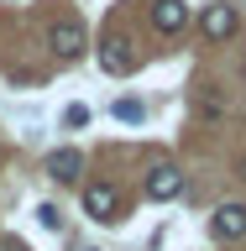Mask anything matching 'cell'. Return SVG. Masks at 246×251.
<instances>
[{
  "mask_svg": "<svg viewBox=\"0 0 246 251\" xmlns=\"http://www.w3.org/2000/svg\"><path fill=\"white\" fill-rule=\"evenodd\" d=\"M47 47H53V58L74 63V58H84L89 37H84V26H79L74 16H63V21H53V26H47Z\"/></svg>",
  "mask_w": 246,
  "mask_h": 251,
  "instance_id": "1",
  "label": "cell"
},
{
  "mask_svg": "<svg viewBox=\"0 0 246 251\" xmlns=\"http://www.w3.org/2000/svg\"><path fill=\"white\" fill-rule=\"evenodd\" d=\"M178 194H184V173L173 168V162H157V168L147 173V199L168 204V199H178Z\"/></svg>",
  "mask_w": 246,
  "mask_h": 251,
  "instance_id": "2",
  "label": "cell"
},
{
  "mask_svg": "<svg viewBox=\"0 0 246 251\" xmlns=\"http://www.w3.org/2000/svg\"><path fill=\"white\" fill-rule=\"evenodd\" d=\"M199 26H204V37L210 42H225V37H236V26H241V16H236V5H210V11L199 16Z\"/></svg>",
  "mask_w": 246,
  "mask_h": 251,
  "instance_id": "3",
  "label": "cell"
},
{
  "mask_svg": "<svg viewBox=\"0 0 246 251\" xmlns=\"http://www.w3.org/2000/svg\"><path fill=\"white\" fill-rule=\"evenodd\" d=\"M84 215L89 220H115L121 215V194H115L110 183H89L84 188Z\"/></svg>",
  "mask_w": 246,
  "mask_h": 251,
  "instance_id": "4",
  "label": "cell"
},
{
  "mask_svg": "<svg viewBox=\"0 0 246 251\" xmlns=\"http://www.w3.org/2000/svg\"><path fill=\"white\" fill-rule=\"evenodd\" d=\"M210 235H215V241H236V235H246V204H220L215 215H210Z\"/></svg>",
  "mask_w": 246,
  "mask_h": 251,
  "instance_id": "5",
  "label": "cell"
},
{
  "mask_svg": "<svg viewBox=\"0 0 246 251\" xmlns=\"http://www.w3.org/2000/svg\"><path fill=\"white\" fill-rule=\"evenodd\" d=\"M79 173H84V152L79 147H58L47 157V178L53 183H79Z\"/></svg>",
  "mask_w": 246,
  "mask_h": 251,
  "instance_id": "6",
  "label": "cell"
},
{
  "mask_svg": "<svg viewBox=\"0 0 246 251\" xmlns=\"http://www.w3.org/2000/svg\"><path fill=\"white\" fill-rule=\"evenodd\" d=\"M152 26L163 31V37H178V31L189 26V5L184 0H157L152 5Z\"/></svg>",
  "mask_w": 246,
  "mask_h": 251,
  "instance_id": "7",
  "label": "cell"
},
{
  "mask_svg": "<svg viewBox=\"0 0 246 251\" xmlns=\"http://www.w3.org/2000/svg\"><path fill=\"white\" fill-rule=\"evenodd\" d=\"M100 68H105V74H131V52H126V42H105V47H100Z\"/></svg>",
  "mask_w": 246,
  "mask_h": 251,
  "instance_id": "8",
  "label": "cell"
},
{
  "mask_svg": "<svg viewBox=\"0 0 246 251\" xmlns=\"http://www.w3.org/2000/svg\"><path fill=\"white\" fill-rule=\"evenodd\" d=\"M115 121L137 126V121H141V100H115Z\"/></svg>",
  "mask_w": 246,
  "mask_h": 251,
  "instance_id": "9",
  "label": "cell"
},
{
  "mask_svg": "<svg viewBox=\"0 0 246 251\" xmlns=\"http://www.w3.org/2000/svg\"><path fill=\"white\" fill-rule=\"evenodd\" d=\"M63 126H74V131L89 126V105H68V110H63Z\"/></svg>",
  "mask_w": 246,
  "mask_h": 251,
  "instance_id": "10",
  "label": "cell"
},
{
  "mask_svg": "<svg viewBox=\"0 0 246 251\" xmlns=\"http://www.w3.org/2000/svg\"><path fill=\"white\" fill-rule=\"evenodd\" d=\"M37 220H42L47 230H58V225H63V215H58V204H37Z\"/></svg>",
  "mask_w": 246,
  "mask_h": 251,
  "instance_id": "11",
  "label": "cell"
},
{
  "mask_svg": "<svg viewBox=\"0 0 246 251\" xmlns=\"http://www.w3.org/2000/svg\"><path fill=\"white\" fill-rule=\"evenodd\" d=\"M0 251H27V246H21V241H0Z\"/></svg>",
  "mask_w": 246,
  "mask_h": 251,
  "instance_id": "12",
  "label": "cell"
},
{
  "mask_svg": "<svg viewBox=\"0 0 246 251\" xmlns=\"http://www.w3.org/2000/svg\"><path fill=\"white\" fill-rule=\"evenodd\" d=\"M241 74H246V68H241Z\"/></svg>",
  "mask_w": 246,
  "mask_h": 251,
  "instance_id": "13",
  "label": "cell"
}]
</instances>
